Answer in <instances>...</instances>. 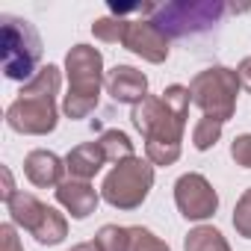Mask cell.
<instances>
[{
    "label": "cell",
    "mask_w": 251,
    "mask_h": 251,
    "mask_svg": "<svg viewBox=\"0 0 251 251\" xmlns=\"http://www.w3.org/2000/svg\"><path fill=\"white\" fill-rule=\"evenodd\" d=\"M62 71L56 65H42V71L24 83L18 98L6 106V124L15 133L24 136H48L56 130L59 109H56V95H59Z\"/></svg>",
    "instance_id": "cell-1"
},
{
    "label": "cell",
    "mask_w": 251,
    "mask_h": 251,
    "mask_svg": "<svg viewBox=\"0 0 251 251\" xmlns=\"http://www.w3.org/2000/svg\"><path fill=\"white\" fill-rule=\"evenodd\" d=\"M133 127L145 136V160L154 166H175L180 160V142L186 118H180L160 95H148L130 112Z\"/></svg>",
    "instance_id": "cell-2"
},
{
    "label": "cell",
    "mask_w": 251,
    "mask_h": 251,
    "mask_svg": "<svg viewBox=\"0 0 251 251\" xmlns=\"http://www.w3.org/2000/svg\"><path fill=\"white\" fill-rule=\"evenodd\" d=\"M65 74H68V95L62 98V112L68 118H86L100 98L103 77V56L92 45H74L65 53Z\"/></svg>",
    "instance_id": "cell-3"
},
{
    "label": "cell",
    "mask_w": 251,
    "mask_h": 251,
    "mask_svg": "<svg viewBox=\"0 0 251 251\" xmlns=\"http://www.w3.org/2000/svg\"><path fill=\"white\" fill-rule=\"evenodd\" d=\"M3 42H0V53H3V74L9 80L30 83L42 68V36L36 27L18 15H3Z\"/></svg>",
    "instance_id": "cell-4"
},
{
    "label": "cell",
    "mask_w": 251,
    "mask_h": 251,
    "mask_svg": "<svg viewBox=\"0 0 251 251\" xmlns=\"http://www.w3.org/2000/svg\"><path fill=\"white\" fill-rule=\"evenodd\" d=\"M189 95H192V103L204 115H210V118L225 124L236 112V95H239L236 68L213 65V68L198 71L192 77V83H189Z\"/></svg>",
    "instance_id": "cell-5"
},
{
    "label": "cell",
    "mask_w": 251,
    "mask_h": 251,
    "mask_svg": "<svg viewBox=\"0 0 251 251\" xmlns=\"http://www.w3.org/2000/svg\"><path fill=\"white\" fill-rule=\"evenodd\" d=\"M151 186H154V163L142 157H130L112 166V172L103 177L100 198L115 210H136L148 198Z\"/></svg>",
    "instance_id": "cell-6"
},
{
    "label": "cell",
    "mask_w": 251,
    "mask_h": 251,
    "mask_svg": "<svg viewBox=\"0 0 251 251\" xmlns=\"http://www.w3.org/2000/svg\"><path fill=\"white\" fill-rule=\"evenodd\" d=\"M225 12H227V6L219 3V0H175V3L154 6L151 21L169 39L172 36L183 39V36H195V33H204V30L216 27Z\"/></svg>",
    "instance_id": "cell-7"
},
{
    "label": "cell",
    "mask_w": 251,
    "mask_h": 251,
    "mask_svg": "<svg viewBox=\"0 0 251 251\" xmlns=\"http://www.w3.org/2000/svg\"><path fill=\"white\" fill-rule=\"evenodd\" d=\"M175 204H177V210H180L183 219L204 222V219H210L219 210V195H216L213 183L204 175L186 172L175 183Z\"/></svg>",
    "instance_id": "cell-8"
},
{
    "label": "cell",
    "mask_w": 251,
    "mask_h": 251,
    "mask_svg": "<svg viewBox=\"0 0 251 251\" xmlns=\"http://www.w3.org/2000/svg\"><path fill=\"white\" fill-rule=\"evenodd\" d=\"M124 48H127L130 53H136V56H142L145 62H154V65H160V62H166L169 59V36L154 24V21H130L127 24V33H124V42H121Z\"/></svg>",
    "instance_id": "cell-9"
},
{
    "label": "cell",
    "mask_w": 251,
    "mask_h": 251,
    "mask_svg": "<svg viewBox=\"0 0 251 251\" xmlns=\"http://www.w3.org/2000/svg\"><path fill=\"white\" fill-rule=\"evenodd\" d=\"M106 92L115 103H142L148 98V77L133 65H115L106 74Z\"/></svg>",
    "instance_id": "cell-10"
},
{
    "label": "cell",
    "mask_w": 251,
    "mask_h": 251,
    "mask_svg": "<svg viewBox=\"0 0 251 251\" xmlns=\"http://www.w3.org/2000/svg\"><path fill=\"white\" fill-rule=\"evenodd\" d=\"M56 201L71 213V219H89V216L98 210L100 195H98V189H95L89 180H74V177H68V180H62V183L56 186Z\"/></svg>",
    "instance_id": "cell-11"
},
{
    "label": "cell",
    "mask_w": 251,
    "mask_h": 251,
    "mask_svg": "<svg viewBox=\"0 0 251 251\" xmlns=\"http://www.w3.org/2000/svg\"><path fill=\"white\" fill-rule=\"evenodd\" d=\"M24 175L33 186L48 189V186H59L62 175H65V160H59L53 151L36 148L24 157Z\"/></svg>",
    "instance_id": "cell-12"
},
{
    "label": "cell",
    "mask_w": 251,
    "mask_h": 251,
    "mask_svg": "<svg viewBox=\"0 0 251 251\" xmlns=\"http://www.w3.org/2000/svg\"><path fill=\"white\" fill-rule=\"evenodd\" d=\"M106 163V154L98 142H83L77 148L68 151L65 157V172L74 177V180H92Z\"/></svg>",
    "instance_id": "cell-13"
},
{
    "label": "cell",
    "mask_w": 251,
    "mask_h": 251,
    "mask_svg": "<svg viewBox=\"0 0 251 251\" xmlns=\"http://www.w3.org/2000/svg\"><path fill=\"white\" fill-rule=\"evenodd\" d=\"M6 210H9V219H12L15 227H24V230L33 233V230L39 227V222H42L48 204H42V201H39L36 195H30V192H18V195L6 204Z\"/></svg>",
    "instance_id": "cell-14"
},
{
    "label": "cell",
    "mask_w": 251,
    "mask_h": 251,
    "mask_svg": "<svg viewBox=\"0 0 251 251\" xmlns=\"http://www.w3.org/2000/svg\"><path fill=\"white\" fill-rule=\"evenodd\" d=\"M33 236H36L39 245H59L68 236V219L56 207H48L42 222H39V227L33 230Z\"/></svg>",
    "instance_id": "cell-15"
},
{
    "label": "cell",
    "mask_w": 251,
    "mask_h": 251,
    "mask_svg": "<svg viewBox=\"0 0 251 251\" xmlns=\"http://www.w3.org/2000/svg\"><path fill=\"white\" fill-rule=\"evenodd\" d=\"M183 251H230V245L222 236V230H216L213 225H198L186 233Z\"/></svg>",
    "instance_id": "cell-16"
},
{
    "label": "cell",
    "mask_w": 251,
    "mask_h": 251,
    "mask_svg": "<svg viewBox=\"0 0 251 251\" xmlns=\"http://www.w3.org/2000/svg\"><path fill=\"white\" fill-rule=\"evenodd\" d=\"M98 145L103 148V154H106V163H124V160H130V157H136L133 154V142H130V136L127 133H121V130H103L100 133V139H98Z\"/></svg>",
    "instance_id": "cell-17"
},
{
    "label": "cell",
    "mask_w": 251,
    "mask_h": 251,
    "mask_svg": "<svg viewBox=\"0 0 251 251\" xmlns=\"http://www.w3.org/2000/svg\"><path fill=\"white\" fill-rule=\"evenodd\" d=\"M222 127H225L222 121H216L210 115H201L198 124L192 127V145H195V151H210L222 139Z\"/></svg>",
    "instance_id": "cell-18"
},
{
    "label": "cell",
    "mask_w": 251,
    "mask_h": 251,
    "mask_svg": "<svg viewBox=\"0 0 251 251\" xmlns=\"http://www.w3.org/2000/svg\"><path fill=\"white\" fill-rule=\"evenodd\" d=\"M95 245L100 251H130V227L118 225H103L95 233Z\"/></svg>",
    "instance_id": "cell-19"
},
{
    "label": "cell",
    "mask_w": 251,
    "mask_h": 251,
    "mask_svg": "<svg viewBox=\"0 0 251 251\" xmlns=\"http://www.w3.org/2000/svg\"><path fill=\"white\" fill-rule=\"evenodd\" d=\"M127 18H115V15H106V18H98L92 24V33L95 39L100 42H109V45H121L124 42V33H127Z\"/></svg>",
    "instance_id": "cell-20"
},
{
    "label": "cell",
    "mask_w": 251,
    "mask_h": 251,
    "mask_svg": "<svg viewBox=\"0 0 251 251\" xmlns=\"http://www.w3.org/2000/svg\"><path fill=\"white\" fill-rule=\"evenodd\" d=\"M130 251H172V248L157 233H151L148 227L136 225V227H130Z\"/></svg>",
    "instance_id": "cell-21"
},
{
    "label": "cell",
    "mask_w": 251,
    "mask_h": 251,
    "mask_svg": "<svg viewBox=\"0 0 251 251\" xmlns=\"http://www.w3.org/2000/svg\"><path fill=\"white\" fill-rule=\"evenodd\" d=\"M233 227L242 239H251V186L239 195V201L233 207Z\"/></svg>",
    "instance_id": "cell-22"
},
{
    "label": "cell",
    "mask_w": 251,
    "mask_h": 251,
    "mask_svg": "<svg viewBox=\"0 0 251 251\" xmlns=\"http://www.w3.org/2000/svg\"><path fill=\"white\" fill-rule=\"evenodd\" d=\"M230 157H233L236 166L251 169V133H242L230 142Z\"/></svg>",
    "instance_id": "cell-23"
},
{
    "label": "cell",
    "mask_w": 251,
    "mask_h": 251,
    "mask_svg": "<svg viewBox=\"0 0 251 251\" xmlns=\"http://www.w3.org/2000/svg\"><path fill=\"white\" fill-rule=\"evenodd\" d=\"M0 251H24V245H21L18 230H15V225H12V222L0 225Z\"/></svg>",
    "instance_id": "cell-24"
},
{
    "label": "cell",
    "mask_w": 251,
    "mask_h": 251,
    "mask_svg": "<svg viewBox=\"0 0 251 251\" xmlns=\"http://www.w3.org/2000/svg\"><path fill=\"white\" fill-rule=\"evenodd\" d=\"M0 177H3V189H0V198H3V204H9V201L18 195V189H15V180H12V172H9V166H3V169H0Z\"/></svg>",
    "instance_id": "cell-25"
},
{
    "label": "cell",
    "mask_w": 251,
    "mask_h": 251,
    "mask_svg": "<svg viewBox=\"0 0 251 251\" xmlns=\"http://www.w3.org/2000/svg\"><path fill=\"white\" fill-rule=\"evenodd\" d=\"M236 77H239V89H245L251 95V56L236 65Z\"/></svg>",
    "instance_id": "cell-26"
},
{
    "label": "cell",
    "mask_w": 251,
    "mask_h": 251,
    "mask_svg": "<svg viewBox=\"0 0 251 251\" xmlns=\"http://www.w3.org/2000/svg\"><path fill=\"white\" fill-rule=\"evenodd\" d=\"M68 251H100V248H98L95 242H80V245H71Z\"/></svg>",
    "instance_id": "cell-27"
}]
</instances>
